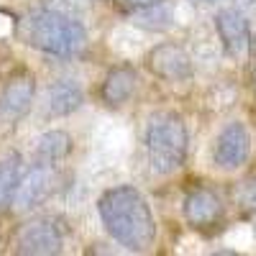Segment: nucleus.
<instances>
[{"instance_id": "obj_4", "label": "nucleus", "mask_w": 256, "mask_h": 256, "mask_svg": "<svg viewBox=\"0 0 256 256\" xmlns=\"http://www.w3.org/2000/svg\"><path fill=\"white\" fill-rule=\"evenodd\" d=\"M54 184H56L54 164H46V162L36 159L26 169V174L20 172V180H18V187H16V198H13V208L18 212L36 210L38 205H44L52 198Z\"/></svg>"}, {"instance_id": "obj_17", "label": "nucleus", "mask_w": 256, "mask_h": 256, "mask_svg": "<svg viewBox=\"0 0 256 256\" xmlns=\"http://www.w3.org/2000/svg\"><path fill=\"white\" fill-rule=\"evenodd\" d=\"M244 205L248 208V210H256V177L246 184V190H244Z\"/></svg>"}, {"instance_id": "obj_3", "label": "nucleus", "mask_w": 256, "mask_h": 256, "mask_svg": "<svg viewBox=\"0 0 256 256\" xmlns=\"http://www.w3.org/2000/svg\"><path fill=\"white\" fill-rule=\"evenodd\" d=\"M144 148L156 174L166 177L180 172L190 154V131L184 118L174 110H156L146 123Z\"/></svg>"}, {"instance_id": "obj_19", "label": "nucleus", "mask_w": 256, "mask_h": 256, "mask_svg": "<svg viewBox=\"0 0 256 256\" xmlns=\"http://www.w3.org/2000/svg\"><path fill=\"white\" fill-rule=\"evenodd\" d=\"M254 92H256V72H254Z\"/></svg>"}, {"instance_id": "obj_5", "label": "nucleus", "mask_w": 256, "mask_h": 256, "mask_svg": "<svg viewBox=\"0 0 256 256\" xmlns=\"http://www.w3.org/2000/svg\"><path fill=\"white\" fill-rule=\"evenodd\" d=\"M64 246V233L56 218H36L24 223L16 236V251L26 256H54Z\"/></svg>"}, {"instance_id": "obj_1", "label": "nucleus", "mask_w": 256, "mask_h": 256, "mask_svg": "<svg viewBox=\"0 0 256 256\" xmlns=\"http://www.w3.org/2000/svg\"><path fill=\"white\" fill-rule=\"evenodd\" d=\"M100 220L108 236L126 251L144 254L156 241V220L148 200L131 184L105 190L98 200Z\"/></svg>"}, {"instance_id": "obj_18", "label": "nucleus", "mask_w": 256, "mask_h": 256, "mask_svg": "<svg viewBox=\"0 0 256 256\" xmlns=\"http://www.w3.org/2000/svg\"><path fill=\"white\" fill-rule=\"evenodd\" d=\"M192 3H202V6H216V3H226V0H192Z\"/></svg>"}, {"instance_id": "obj_13", "label": "nucleus", "mask_w": 256, "mask_h": 256, "mask_svg": "<svg viewBox=\"0 0 256 256\" xmlns=\"http://www.w3.org/2000/svg\"><path fill=\"white\" fill-rule=\"evenodd\" d=\"M72 152V138L64 131H49L36 141V159L46 162V164H59L62 159H67V154Z\"/></svg>"}, {"instance_id": "obj_14", "label": "nucleus", "mask_w": 256, "mask_h": 256, "mask_svg": "<svg viewBox=\"0 0 256 256\" xmlns=\"http://www.w3.org/2000/svg\"><path fill=\"white\" fill-rule=\"evenodd\" d=\"M20 172H24V169H20V156L18 154H8V156L0 159V212H3L8 205H13Z\"/></svg>"}, {"instance_id": "obj_9", "label": "nucleus", "mask_w": 256, "mask_h": 256, "mask_svg": "<svg viewBox=\"0 0 256 256\" xmlns=\"http://www.w3.org/2000/svg\"><path fill=\"white\" fill-rule=\"evenodd\" d=\"M216 31H218V38L228 56L244 59L251 54V46H254L251 24L238 8H223L216 16Z\"/></svg>"}, {"instance_id": "obj_16", "label": "nucleus", "mask_w": 256, "mask_h": 256, "mask_svg": "<svg viewBox=\"0 0 256 256\" xmlns=\"http://www.w3.org/2000/svg\"><path fill=\"white\" fill-rule=\"evenodd\" d=\"M116 3H118L126 13H134V10H141V8H148V6L164 3V0H116Z\"/></svg>"}, {"instance_id": "obj_12", "label": "nucleus", "mask_w": 256, "mask_h": 256, "mask_svg": "<svg viewBox=\"0 0 256 256\" xmlns=\"http://www.w3.org/2000/svg\"><path fill=\"white\" fill-rule=\"evenodd\" d=\"M82 102H84V92L74 80H59V82L52 84V90H49V110H52V116H56V118L72 116L82 108Z\"/></svg>"}, {"instance_id": "obj_8", "label": "nucleus", "mask_w": 256, "mask_h": 256, "mask_svg": "<svg viewBox=\"0 0 256 256\" xmlns=\"http://www.w3.org/2000/svg\"><path fill=\"white\" fill-rule=\"evenodd\" d=\"M146 67L164 82H187L192 77V56L182 44L162 41L146 54Z\"/></svg>"}, {"instance_id": "obj_11", "label": "nucleus", "mask_w": 256, "mask_h": 256, "mask_svg": "<svg viewBox=\"0 0 256 256\" xmlns=\"http://www.w3.org/2000/svg\"><path fill=\"white\" fill-rule=\"evenodd\" d=\"M136 88H138V74L131 64H118L113 67L102 80V102L108 108H123V105L136 95Z\"/></svg>"}, {"instance_id": "obj_15", "label": "nucleus", "mask_w": 256, "mask_h": 256, "mask_svg": "<svg viewBox=\"0 0 256 256\" xmlns=\"http://www.w3.org/2000/svg\"><path fill=\"white\" fill-rule=\"evenodd\" d=\"M131 16H134V24L146 31H166L172 26V10L166 8V0L156 6L141 8V10H134Z\"/></svg>"}, {"instance_id": "obj_7", "label": "nucleus", "mask_w": 256, "mask_h": 256, "mask_svg": "<svg viewBox=\"0 0 256 256\" xmlns=\"http://www.w3.org/2000/svg\"><path fill=\"white\" fill-rule=\"evenodd\" d=\"M251 156V134L241 120L228 123L212 146V164L223 172H236Z\"/></svg>"}, {"instance_id": "obj_10", "label": "nucleus", "mask_w": 256, "mask_h": 256, "mask_svg": "<svg viewBox=\"0 0 256 256\" xmlns=\"http://www.w3.org/2000/svg\"><path fill=\"white\" fill-rule=\"evenodd\" d=\"M34 98H36V80L28 72H16L0 92V118L6 120L24 118L31 110Z\"/></svg>"}, {"instance_id": "obj_2", "label": "nucleus", "mask_w": 256, "mask_h": 256, "mask_svg": "<svg viewBox=\"0 0 256 256\" xmlns=\"http://www.w3.org/2000/svg\"><path fill=\"white\" fill-rule=\"evenodd\" d=\"M24 41L28 46L59 56V59H72L77 56L84 44H88V31L80 24L77 18L64 16L59 10H34L24 18V26H20Z\"/></svg>"}, {"instance_id": "obj_6", "label": "nucleus", "mask_w": 256, "mask_h": 256, "mask_svg": "<svg viewBox=\"0 0 256 256\" xmlns=\"http://www.w3.org/2000/svg\"><path fill=\"white\" fill-rule=\"evenodd\" d=\"M182 212H184V220L195 230H210L223 223L226 205H223V198L212 187L198 184L184 195Z\"/></svg>"}]
</instances>
